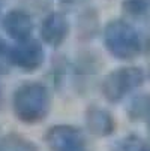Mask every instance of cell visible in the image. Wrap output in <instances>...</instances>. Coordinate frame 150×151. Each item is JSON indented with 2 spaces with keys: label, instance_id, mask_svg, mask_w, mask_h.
Returning <instances> with one entry per match:
<instances>
[{
  "label": "cell",
  "instance_id": "7",
  "mask_svg": "<svg viewBox=\"0 0 150 151\" xmlns=\"http://www.w3.org/2000/svg\"><path fill=\"white\" fill-rule=\"evenodd\" d=\"M69 32L68 19L60 12H53L45 17L41 26V36L45 44L51 47H59L66 39Z\"/></svg>",
  "mask_w": 150,
  "mask_h": 151
},
{
  "label": "cell",
  "instance_id": "8",
  "mask_svg": "<svg viewBox=\"0 0 150 151\" xmlns=\"http://www.w3.org/2000/svg\"><path fill=\"white\" fill-rule=\"evenodd\" d=\"M3 29L14 39L27 40L33 32V21L24 12L11 11L3 18Z\"/></svg>",
  "mask_w": 150,
  "mask_h": 151
},
{
  "label": "cell",
  "instance_id": "13",
  "mask_svg": "<svg viewBox=\"0 0 150 151\" xmlns=\"http://www.w3.org/2000/svg\"><path fill=\"white\" fill-rule=\"evenodd\" d=\"M140 151H150V141H144L141 142V147H140Z\"/></svg>",
  "mask_w": 150,
  "mask_h": 151
},
{
  "label": "cell",
  "instance_id": "1",
  "mask_svg": "<svg viewBox=\"0 0 150 151\" xmlns=\"http://www.w3.org/2000/svg\"><path fill=\"white\" fill-rule=\"evenodd\" d=\"M15 117L24 124H38L51 109V96L45 85L26 82L15 90L12 97Z\"/></svg>",
  "mask_w": 150,
  "mask_h": 151
},
{
  "label": "cell",
  "instance_id": "15",
  "mask_svg": "<svg viewBox=\"0 0 150 151\" xmlns=\"http://www.w3.org/2000/svg\"><path fill=\"white\" fill-rule=\"evenodd\" d=\"M66 2H69V3H77V2H80V0H66Z\"/></svg>",
  "mask_w": 150,
  "mask_h": 151
},
{
  "label": "cell",
  "instance_id": "2",
  "mask_svg": "<svg viewBox=\"0 0 150 151\" xmlns=\"http://www.w3.org/2000/svg\"><path fill=\"white\" fill-rule=\"evenodd\" d=\"M104 42L108 52L120 60H132L138 57L143 50L138 32L123 19H116L107 24Z\"/></svg>",
  "mask_w": 150,
  "mask_h": 151
},
{
  "label": "cell",
  "instance_id": "9",
  "mask_svg": "<svg viewBox=\"0 0 150 151\" xmlns=\"http://www.w3.org/2000/svg\"><path fill=\"white\" fill-rule=\"evenodd\" d=\"M126 114L131 121H147L150 118V94L140 93L134 96L128 103Z\"/></svg>",
  "mask_w": 150,
  "mask_h": 151
},
{
  "label": "cell",
  "instance_id": "4",
  "mask_svg": "<svg viewBox=\"0 0 150 151\" xmlns=\"http://www.w3.org/2000/svg\"><path fill=\"white\" fill-rule=\"evenodd\" d=\"M45 144L50 151H84L87 138L80 127L71 124H56L45 133Z\"/></svg>",
  "mask_w": 150,
  "mask_h": 151
},
{
  "label": "cell",
  "instance_id": "10",
  "mask_svg": "<svg viewBox=\"0 0 150 151\" xmlns=\"http://www.w3.org/2000/svg\"><path fill=\"white\" fill-rule=\"evenodd\" d=\"M0 151H39V148L33 141L12 132L0 138Z\"/></svg>",
  "mask_w": 150,
  "mask_h": 151
},
{
  "label": "cell",
  "instance_id": "17",
  "mask_svg": "<svg viewBox=\"0 0 150 151\" xmlns=\"http://www.w3.org/2000/svg\"><path fill=\"white\" fill-rule=\"evenodd\" d=\"M149 75H150V72H149Z\"/></svg>",
  "mask_w": 150,
  "mask_h": 151
},
{
  "label": "cell",
  "instance_id": "14",
  "mask_svg": "<svg viewBox=\"0 0 150 151\" xmlns=\"http://www.w3.org/2000/svg\"><path fill=\"white\" fill-rule=\"evenodd\" d=\"M147 132H149V133H150V118H149V120H147Z\"/></svg>",
  "mask_w": 150,
  "mask_h": 151
},
{
  "label": "cell",
  "instance_id": "6",
  "mask_svg": "<svg viewBox=\"0 0 150 151\" xmlns=\"http://www.w3.org/2000/svg\"><path fill=\"white\" fill-rule=\"evenodd\" d=\"M87 132L96 138H108L116 130V120L114 117L102 108L92 106L86 111L84 115Z\"/></svg>",
  "mask_w": 150,
  "mask_h": 151
},
{
  "label": "cell",
  "instance_id": "5",
  "mask_svg": "<svg viewBox=\"0 0 150 151\" xmlns=\"http://www.w3.org/2000/svg\"><path fill=\"white\" fill-rule=\"evenodd\" d=\"M45 58V52L38 42L33 40H21V44L17 45L9 51V60L12 64L24 69V70H35L38 69Z\"/></svg>",
  "mask_w": 150,
  "mask_h": 151
},
{
  "label": "cell",
  "instance_id": "11",
  "mask_svg": "<svg viewBox=\"0 0 150 151\" xmlns=\"http://www.w3.org/2000/svg\"><path fill=\"white\" fill-rule=\"evenodd\" d=\"M143 139L137 135H128L125 138H122L119 142H116V145L113 147L111 151H140Z\"/></svg>",
  "mask_w": 150,
  "mask_h": 151
},
{
  "label": "cell",
  "instance_id": "12",
  "mask_svg": "<svg viewBox=\"0 0 150 151\" xmlns=\"http://www.w3.org/2000/svg\"><path fill=\"white\" fill-rule=\"evenodd\" d=\"M123 9L131 17H141L147 12L149 3L147 0H126L123 3Z\"/></svg>",
  "mask_w": 150,
  "mask_h": 151
},
{
  "label": "cell",
  "instance_id": "3",
  "mask_svg": "<svg viewBox=\"0 0 150 151\" xmlns=\"http://www.w3.org/2000/svg\"><path fill=\"white\" fill-rule=\"evenodd\" d=\"M144 79L146 73L141 68H120L105 76L102 82V93L108 102L117 103L122 99H125L131 91L143 85Z\"/></svg>",
  "mask_w": 150,
  "mask_h": 151
},
{
  "label": "cell",
  "instance_id": "16",
  "mask_svg": "<svg viewBox=\"0 0 150 151\" xmlns=\"http://www.w3.org/2000/svg\"><path fill=\"white\" fill-rule=\"evenodd\" d=\"M84 151H87V150H84Z\"/></svg>",
  "mask_w": 150,
  "mask_h": 151
}]
</instances>
